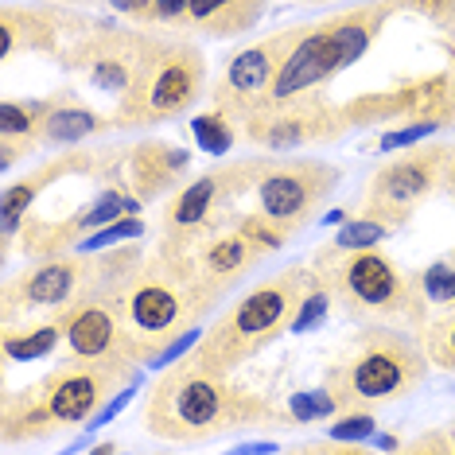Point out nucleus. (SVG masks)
Wrapping results in <instances>:
<instances>
[{"label": "nucleus", "instance_id": "1", "mask_svg": "<svg viewBox=\"0 0 455 455\" xmlns=\"http://www.w3.org/2000/svg\"><path fill=\"white\" fill-rule=\"evenodd\" d=\"M284 420H292V412L276 409L257 389L234 381L230 370L206 366L195 355L164 366L140 405L144 432L168 443H206Z\"/></svg>", "mask_w": 455, "mask_h": 455}, {"label": "nucleus", "instance_id": "2", "mask_svg": "<svg viewBox=\"0 0 455 455\" xmlns=\"http://www.w3.org/2000/svg\"><path fill=\"white\" fill-rule=\"evenodd\" d=\"M113 296H117L121 319H125L129 358L137 366H148L180 335L203 327V319L214 315V307L222 304L211 288H203L188 268L168 261L160 250L144 253L113 284Z\"/></svg>", "mask_w": 455, "mask_h": 455}, {"label": "nucleus", "instance_id": "3", "mask_svg": "<svg viewBox=\"0 0 455 455\" xmlns=\"http://www.w3.org/2000/svg\"><path fill=\"white\" fill-rule=\"evenodd\" d=\"M140 381L137 362H94L70 358L47 370L24 389H8L0 401V440L8 448L24 440L51 436L55 428L90 424V417L106 405L113 393Z\"/></svg>", "mask_w": 455, "mask_h": 455}, {"label": "nucleus", "instance_id": "4", "mask_svg": "<svg viewBox=\"0 0 455 455\" xmlns=\"http://www.w3.org/2000/svg\"><path fill=\"white\" fill-rule=\"evenodd\" d=\"M312 273L327 288L335 307L355 323H389L420 331L432 315V304L420 288L417 273H405L378 245L366 250H343L327 242L312 253Z\"/></svg>", "mask_w": 455, "mask_h": 455}, {"label": "nucleus", "instance_id": "5", "mask_svg": "<svg viewBox=\"0 0 455 455\" xmlns=\"http://www.w3.org/2000/svg\"><path fill=\"white\" fill-rule=\"evenodd\" d=\"M432 362L424 355L417 331L389 323H362L331 358L323 386L331 389L339 412L381 409L417 393L428 378Z\"/></svg>", "mask_w": 455, "mask_h": 455}, {"label": "nucleus", "instance_id": "6", "mask_svg": "<svg viewBox=\"0 0 455 455\" xmlns=\"http://www.w3.org/2000/svg\"><path fill=\"white\" fill-rule=\"evenodd\" d=\"M312 281H315L312 265H288L281 273L250 284L214 315V323L203 331L199 347L191 355L203 358L206 366H219L234 374L237 366L253 362L281 335H288L292 315L304 292L312 288Z\"/></svg>", "mask_w": 455, "mask_h": 455}, {"label": "nucleus", "instance_id": "7", "mask_svg": "<svg viewBox=\"0 0 455 455\" xmlns=\"http://www.w3.org/2000/svg\"><path fill=\"white\" fill-rule=\"evenodd\" d=\"M203 94H206L203 51L180 36H152L132 86L117 98L113 121H117V129H152L191 113Z\"/></svg>", "mask_w": 455, "mask_h": 455}, {"label": "nucleus", "instance_id": "8", "mask_svg": "<svg viewBox=\"0 0 455 455\" xmlns=\"http://www.w3.org/2000/svg\"><path fill=\"white\" fill-rule=\"evenodd\" d=\"M455 164V144H412L397 152L366 180L362 188V214L389 230L405 226L420 203L448 188V172Z\"/></svg>", "mask_w": 455, "mask_h": 455}, {"label": "nucleus", "instance_id": "9", "mask_svg": "<svg viewBox=\"0 0 455 455\" xmlns=\"http://www.w3.org/2000/svg\"><path fill=\"white\" fill-rule=\"evenodd\" d=\"M339 183H343V168L319 156H288V152L261 156L253 180L257 211L299 234L319 219Z\"/></svg>", "mask_w": 455, "mask_h": 455}, {"label": "nucleus", "instance_id": "10", "mask_svg": "<svg viewBox=\"0 0 455 455\" xmlns=\"http://www.w3.org/2000/svg\"><path fill=\"white\" fill-rule=\"evenodd\" d=\"M101 281V253H55L39 257L32 268L4 276L0 296V323H20L36 312H63L67 304Z\"/></svg>", "mask_w": 455, "mask_h": 455}, {"label": "nucleus", "instance_id": "11", "mask_svg": "<svg viewBox=\"0 0 455 455\" xmlns=\"http://www.w3.org/2000/svg\"><path fill=\"white\" fill-rule=\"evenodd\" d=\"M257 160L261 156L219 164V168L203 172L199 180H191L188 188H175L172 199L160 211V237H188V234H206V230H219V226H230L237 219L234 203L245 191H253Z\"/></svg>", "mask_w": 455, "mask_h": 455}, {"label": "nucleus", "instance_id": "12", "mask_svg": "<svg viewBox=\"0 0 455 455\" xmlns=\"http://www.w3.org/2000/svg\"><path fill=\"white\" fill-rule=\"evenodd\" d=\"M156 250L180 268H188L195 281H199L203 288H211L219 299H226L234 288H242L257 268L273 257V253H265L257 242H250L234 222L219 226V230H206V234L160 237Z\"/></svg>", "mask_w": 455, "mask_h": 455}, {"label": "nucleus", "instance_id": "13", "mask_svg": "<svg viewBox=\"0 0 455 455\" xmlns=\"http://www.w3.org/2000/svg\"><path fill=\"white\" fill-rule=\"evenodd\" d=\"M242 137L253 148H268V152H292V148H307V144H331L339 137H347L355 129L347 106H335L323 90L304 94L284 106H268L253 117H245Z\"/></svg>", "mask_w": 455, "mask_h": 455}, {"label": "nucleus", "instance_id": "14", "mask_svg": "<svg viewBox=\"0 0 455 455\" xmlns=\"http://www.w3.org/2000/svg\"><path fill=\"white\" fill-rule=\"evenodd\" d=\"M299 28H284V32H273L257 44L237 47L230 59H226L219 82L211 86V106L226 113L234 125H242L245 117L261 113L268 106V90H273L276 67L288 55V47L296 44Z\"/></svg>", "mask_w": 455, "mask_h": 455}, {"label": "nucleus", "instance_id": "15", "mask_svg": "<svg viewBox=\"0 0 455 455\" xmlns=\"http://www.w3.org/2000/svg\"><path fill=\"white\" fill-rule=\"evenodd\" d=\"M152 28H86L75 44L63 47V67L101 94H125L137 78V67L152 44Z\"/></svg>", "mask_w": 455, "mask_h": 455}, {"label": "nucleus", "instance_id": "16", "mask_svg": "<svg viewBox=\"0 0 455 455\" xmlns=\"http://www.w3.org/2000/svg\"><path fill=\"white\" fill-rule=\"evenodd\" d=\"M125 156L121 152H98V148H59V156L44 160L39 168L24 172L20 180L4 183L0 191V234H4V257L12 253V242H16V230L24 226V219L36 211L39 195H44L51 183L59 180H75V175H101L109 180V168L121 164Z\"/></svg>", "mask_w": 455, "mask_h": 455}, {"label": "nucleus", "instance_id": "17", "mask_svg": "<svg viewBox=\"0 0 455 455\" xmlns=\"http://www.w3.org/2000/svg\"><path fill=\"white\" fill-rule=\"evenodd\" d=\"M117 281H121V276H117ZM117 281L86 288L75 304H67L63 312H55V319L63 323V343L70 350V358L132 362L129 358L125 319H121L117 296H113V284H117Z\"/></svg>", "mask_w": 455, "mask_h": 455}, {"label": "nucleus", "instance_id": "18", "mask_svg": "<svg viewBox=\"0 0 455 455\" xmlns=\"http://www.w3.org/2000/svg\"><path fill=\"white\" fill-rule=\"evenodd\" d=\"M335 75H343V55H339V44H335V36H331L327 20L315 28H299L296 44L288 47V55L281 59V67H276L273 90H268V106H284V101L315 94V90H323Z\"/></svg>", "mask_w": 455, "mask_h": 455}, {"label": "nucleus", "instance_id": "19", "mask_svg": "<svg viewBox=\"0 0 455 455\" xmlns=\"http://www.w3.org/2000/svg\"><path fill=\"white\" fill-rule=\"evenodd\" d=\"M191 168V152L175 148L168 140H140L125 152V175L129 191L140 203H152L160 195L180 188V175Z\"/></svg>", "mask_w": 455, "mask_h": 455}, {"label": "nucleus", "instance_id": "20", "mask_svg": "<svg viewBox=\"0 0 455 455\" xmlns=\"http://www.w3.org/2000/svg\"><path fill=\"white\" fill-rule=\"evenodd\" d=\"M117 129V121L106 117V113L82 106V101L63 90V94H51L47 98V113H44V125H39V144L44 148H70V144H82L98 132Z\"/></svg>", "mask_w": 455, "mask_h": 455}, {"label": "nucleus", "instance_id": "21", "mask_svg": "<svg viewBox=\"0 0 455 455\" xmlns=\"http://www.w3.org/2000/svg\"><path fill=\"white\" fill-rule=\"evenodd\" d=\"M268 0H191L183 32L203 39H234L261 24Z\"/></svg>", "mask_w": 455, "mask_h": 455}, {"label": "nucleus", "instance_id": "22", "mask_svg": "<svg viewBox=\"0 0 455 455\" xmlns=\"http://www.w3.org/2000/svg\"><path fill=\"white\" fill-rule=\"evenodd\" d=\"M393 12H397V8H393L389 0H366V4H355V8H347V12L327 20L331 36H335V44H339V55H343V70H350L378 44L381 28L389 24Z\"/></svg>", "mask_w": 455, "mask_h": 455}, {"label": "nucleus", "instance_id": "23", "mask_svg": "<svg viewBox=\"0 0 455 455\" xmlns=\"http://www.w3.org/2000/svg\"><path fill=\"white\" fill-rule=\"evenodd\" d=\"M0 32H4V63H12L20 51H63L59 47V12L51 8L4 4Z\"/></svg>", "mask_w": 455, "mask_h": 455}, {"label": "nucleus", "instance_id": "24", "mask_svg": "<svg viewBox=\"0 0 455 455\" xmlns=\"http://www.w3.org/2000/svg\"><path fill=\"white\" fill-rule=\"evenodd\" d=\"M59 339H63V323L55 315L44 319V323H24V327L4 323V331H0V355H4V362H39L59 347Z\"/></svg>", "mask_w": 455, "mask_h": 455}, {"label": "nucleus", "instance_id": "25", "mask_svg": "<svg viewBox=\"0 0 455 455\" xmlns=\"http://www.w3.org/2000/svg\"><path fill=\"white\" fill-rule=\"evenodd\" d=\"M424 355L436 370L443 374H455V304L451 307H440L436 315L424 319V327L417 331Z\"/></svg>", "mask_w": 455, "mask_h": 455}, {"label": "nucleus", "instance_id": "26", "mask_svg": "<svg viewBox=\"0 0 455 455\" xmlns=\"http://www.w3.org/2000/svg\"><path fill=\"white\" fill-rule=\"evenodd\" d=\"M191 132H195V140H199V148L203 152H211V156H226V152L234 148V140H237V129L226 113H219V109H206V113H199V117H191Z\"/></svg>", "mask_w": 455, "mask_h": 455}, {"label": "nucleus", "instance_id": "27", "mask_svg": "<svg viewBox=\"0 0 455 455\" xmlns=\"http://www.w3.org/2000/svg\"><path fill=\"white\" fill-rule=\"evenodd\" d=\"M234 226L242 230L250 242H257L265 253H281L288 242H292V230L288 226H281V222H273L268 214H261V211H250V214H242L237 211V219H234Z\"/></svg>", "mask_w": 455, "mask_h": 455}, {"label": "nucleus", "instance_id": "28", "mask_svg": "<svg viewBox=\"0 0 455 455\" xmlns=\"http://www.w3.org/2000/svg\"><path fill=\"white\" fill-rule=\"evenodd\" d=\"M417 276H420V288H424V296H428L432 307H451L455 304V253L432 261Z\"/></svg>", "mask_w": 455, "mask_h": 455}, {"label": "nucleus", "instance_id": "29", "mask_svg": "<svg viewBox=\"0 0 455 455\" xmlns=\"http://www.w3.org/2000/svg\"><path fill=\"white\" fill-rule=\"evenodd\" d=\"M331 307H335L331 292L319 281H312V288L304 292V299H299V307H296V315H292V327H288V335H307V331H315L331 315Z\"/></svg>", "mask_w": 455, "mask_h": 455}, {"label": "nucleus", "instance_id": "30", "mask_svg": "<svg viewBox=\"0 0 455 455\" xmlns=\"http://www.w3.org/2000/svg\"><path fill=\"white\" fill-rule=\"evenodd\" d=\"M288 412H292V424H312V420L335 417L339 405H335V397H331V389L319 386V389L292 393V397H288Z\"/></svg>", "mask_w": 455, "mask_h": 455}, {"label": "nucleus", "instance_id": "31", "mask_svg": "<svg viewBox=\"0 0 455 455\" xmlns=\"http://www.w3.org/2000/svg\"><path fill=\"white\" fill-rule=\"evenodd\" d=\"M137 237H144V219H140V214H125V219H117V222L94 230L86 242L78 245V250L82 253H94V250H109V245H121V242H137Z\"/></svg>", "mask_w": 455, "mask_h": 455}, {"label": "nucleus", "instance_id": "32", "mask_svg": "<svg viewBox=\"0 0 455 455\" xmlns=\"http://www.w3.org/2000/svg\"><path fill=\"white\" fill-rule=\"evenodd\" d=\"M374 432H378L374 412L370 409H347V412H339V417L331 420L327 436L339 440V443H362V440H374Z\"/></svg>", "mask_w": 455, "mask_h": 455}, {"label": "nucleus", "instance_id": "33", "mask_svg": "<svg viewBox=\"0 0 455 455\" xmlns=\"http://www.w3.org/2000/svg\"><path fill=\"white\" fill-rule=\"evenodd\" d=\"M386 234H389V226H381V222H374V219H366V214H362L358 222H343V226H339V234L331 237V242L343 245V250H366V245H378Z\"/></svg>", "mask_w": 455, "mask_h": 455}, {"label": "nucleus", "instance_id": "34", "mask_svg": "<svg viewBox=\"0 0 455 455\" xmlns=\"http://www.w3.org/2000/svg\"><path fill=\"white\" fill-rule=\"evenodd\" d=\"M397 12H412V16H420V20H428V24H436V28H455V0H389Z\"/></svg>", "mask_w": 455, "mask_h": 455}, {"label": "nucleus", "instance_id": "35", "mask_svg": "<svg viewBox=\"0 0 455 455\" xmlns=\"http://www.w3.org/2000/svg\"><path fill=\"white\" fill-rule=\"evenodd\" d=\"M436 129H440V121H436V117H420L417 125H409V129H393V132H386V137H381V148H378V152H401V148H412V144L428 140Z\"/></svg>", "mask_w": 455, "mask_h": 455}, {"label": "nucleus", "instance_id": "36", "mask_svg": "<svg viewBox=\"0 0 455 455\" xmlns=\"http://www.w3.org/2000/svg\"><path fill=\"white\" fill-rule=\"evenodd\" d=\"M440 47L448 55V75H451V86H448V101H443V113H440V125L443 129H455V28L440 36Z\"/></svg>", "mask_w": 455, "mask_h": 455}, {"label": "nucleus", "instance_id": "37", "mask_svg": "<svg viewBox=\"0 0 455 455\" xmlns=\"http://www.w3.org/2000/svg\"><path fill=\"white\" fill-rule=\"evenodd\" d=\"M199 339H203V327H195V331H188V335H180L172 347H164L160 355L148 362V370H164V366H172V362H180L183 355H191V350L199 347Z\"/></svg>", "mask_w": 455, "mask_h": 455}, {"label": "nucleus", "instance_id": "38", "mask_svg": "<svg viewBox=\"0 0 455 455\" xmlns=\"http://www.w3.org/2000/svg\"><path fill=\"white\" fill-rule=\"evenodd\" d=\"M188 4H191V0H156L152 28H172V32H183V24H188Z\"/></svg>", "mask_w": 455, "mask_h": 455}, {"label": "nucleus", "instance_id": "39", "mask_svg": "<svg viewBox=\"0 0 455 455\" xmlns=\"http://www.w3.org/2000/svg\"><path fill=\"white\" fill-rule=\"evenodd\" d=\"M109 8H117L121 16L137 20L140 28H152V12H156V0H109Z\"/></svg>", "mask_w": 455, "mask_h": 455}, {"label": "nucleus", "instance_id": "40", "mask_svg": "<svg viewBox=\"0 0 455 455\" xmlns=\"http://www.w3.org/2000/svg\"><path fill=\"white\" fill-rule=\"evenodd\" d=\"M409 451H455L451 436H440V432H424L420 440L409 443Z\"/></svg>", "mask_w": 455, "mask_h": 455}, {"label": "nucleus", "instance_id": "41", "mask_svg": "<svg viewBox=\"0 0 455 455\" xmlns=\"http://www.w3.org/2000/svg\"><path fill=\"white\" fill-rule=\"evenodd\" d=\"M237 451H276V443H237Z\"/></svg>", "mask_w": 455, "mask_h": 455}, {"label": "nucleus", "instance_id": "42", "mask_svg": "<svg viewBox=\"0 0 455 455\" xmlns=\"http://www.w3.org/2000/svg\"><path fill=\"white\" fill-rule=\"evenodd\" d=\"M443 191H448L451 203H455V164H451V172H448V188H443Z\"/></svg>", "mask_w": 455, "mask_h": 455}, {"label": "nucleus", "instance_id": "43", "mask_svg": "<svg viewBox=\"0 0 455 455\" xmlns=\"http://www.w3.org/2000/svg\"><path fill=\"white\" fill-rule=\"evenodd\" d=\"M378 448H401V440H393V436H381V440H378Z\"/></svg>", "mask_w": 455, "mask_h": 455}, {"label": "nucleus", "instance_id": "44", "mask_svg": "<svg viewBox=\"0 0 455 455\" xmlns=\"http://www.w3.org/2000/svg\"><path fill=\"white\" fill-rule=\"evenodd\" d=\"M296 4H335V0H296Z\"/></svg>", "mask_w": 455, "mask_h": 455}, {"label": "nucleus", "instance_id": "45", "mask_svg": "<svg viewBox=\"0 0 455 455\" xmlns=\"http://www.w3.org/2000/svg\"><path fill=\"white\" fill-rule=\"evenodd\" d=\"M448 436H451V443H455V424H451V428H448Z\"/></svg>", "mask_w": 455, "mask_h": 455}, {"label": "nucleus", "instance_id": "46", "mask_svg": "<svg viewBox=\"0 0 455 455\" xmlns=\"http://www.w3.org/2000/svg\"><path fill=\"white\" fill-rule=\"evenodd\" d=\"M70 4H90V0H70Z\"/></svg>", "mask_w": 455, "mask_h": 455}]
</instances>
